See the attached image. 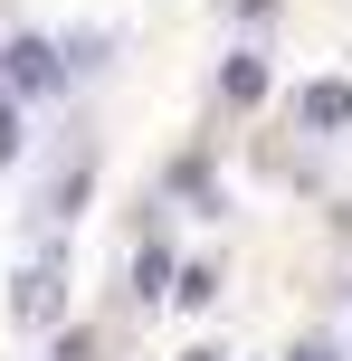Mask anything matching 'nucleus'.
I'll list each match as a JSON object with an SVG mask.
<instances>
[{
  "label": "nucleus",
  "instance_id": "f257e3e1",
  "mask_svg": "<svg viewBox=\"0 0 352 361\" xmlns=\"http://www.w3.org/2000/svg\"><path fill=\"white\" fill-rule=\"evenodd\" d=\"M0 76H10V95H57L67 86V57H57L48 38H10V48H0Z\"/></svg>",
  "mask_w": 352,
  "mask_h": 361
},
{
  "label": "nucleus",
  "instance_id": "f03ea898",
  "mask_svg": "<svg viewBox=\"0 0 352 361\" xmlns=\"http://www.w3.org/2000/svg\"><path fill=\"white\" fill-rule=\"evenodd\" d=\"M296 114H305V133H343V124H352V86H343V76H324V86L296 95Z\"/></svg>",
  "mask_w": 352,
  "mask_h": 361
},
{
  "label": "nucleus",
  "instance_id": "7ed1b4c3",
  "mask_svg": "<svg viewBox=\"0 0 352 361\" xmlns=\"http://www.w3.org/2000/svg\"><path fill=\"white\" fill-rule=\"evenodd\" d=\"M10 305H19V324H57V314H67V286H57V267H29Z\"/></svg>",
  "mask_w": 352,
  "mask_h": 361
},
{
  "label": "nucleus",
  "instance_id": "20e7f679",
  "mask_svg": "<svg viewBox=\"0 0 352 361\" xmlns=\"http://www.w3.org/2000/svg\"><path fill=\"white\" fill-rule=\"evenodd\" d=\"M219 95H229V105H257V95H267V57H229V67H219Z\"/></svg>",
  "mask_w": 352,
  "mask_h": 361
},
{
  "label": "nucleus",
  "instance_id": "39448f33",
  "mask_svg": "<svg viewBox=\"0 0 352 361\" xmlns=\"http://www.w3.org/2000/svg\"><path fill=\"white\" fill-rule=\"evenodd\" d=\"M133 295H171V257H162V247L133 257Z\"/></svg>",
  "mask_w": 352,
  "mask_h": 361
},
{
  "label": "nucleus",
  "instance_id": "423d86ee",
  "mask_svg": "<svg viewBox=\"0 0 352 361\" xmlns=\"http://www.w3.org/2000/svg\"><path fill=\"white\" fill-rule=\"evenodd\" d=\"M171 295H181V305H210V295H219V276H210V267H181V276H171Z\"/></svg>",
  "mask_w": 352,
  "mask_h": 361
},
{
  "label": "nucleus",
  "instance_id": "0eeeda50",
  "mask_svg": "<svg viewBox=\"0 0 352 361\" xmlns=\"http://www.w3.org/2000/svg\"><path fill=\"white\" fill-rule=\"evenodd\" d=\"M19 143H29V133H19V105L0 95V162H19Z\"/></svg>",
  "mask_w": 352,
  "mask_h": 361
},
{
  "label": "nucleus",
  "instance_id": "6e6552de",
  "mask_svg": "<svg viewBox=\"0 0 352 361\" xmlns=\"http://www.w3.org/2000/svg\"><path fill=\"white\" fill-rule=\"evenodd\" d=\"M296 361H334V352H296Z\"/></svg>",
  "mask_w": 352,
  "mask_h": 361
},
{
  "label": "nucleus",
  "instance_id": "1a4fd4ad",
  "mask_svg": "<svg viewBox=\"0 0 352 361\" xmlns=\"http://www.w3.org/2000/svg\"><path fill=\"white\" fill-rule=\"evenodd\" d=\"M190 361H219V352H190Z\"/></svg>",
  "mask_w": 352,
  "mask_h": 361
}]
</instances>
